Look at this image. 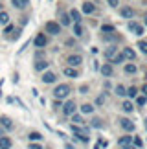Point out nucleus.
Masks as SVG:
<instances>
[{
  "label": "nucleus",
  "mask_w": 147,
  "mask_h": 149,
  "mask_svg": "<svg viewBox=\"0 0 147 149\" xmlns=\"http://www.w3.org/2000/svg\"><path fill=\"white\" fill-rule=\"evenodd\" d=\"M68 94H70V87L68 85H57L53 90V96L57 100H64V98H68Z\"/></svg>",
  "instance_id": "nucleus-1"
},
{
  "label": "nucleus",
  "mask_w": 147,
  "mask_h": 149,
  "mask_svg": "<svg viewBox=\"0 0 147 149\" xmlns=\"http://www.w3.org/2000/svg\"><path fill=\"white\" fill-rule=\"evenodd\" d=\"M46 31L52 33V35H59V33H61V24H59V22L50 20V22H46Z\"/></svg>",
  "instance_id": "nucleus-2"
},
{
  "label": "nucleus",
  "mask_w": 147,
  "mask_h": 149,
  "mask_svg": "<svg viewBox=\"0 0 147 149\" xmlns=\"http://www.w3.org/2000/svg\"><path fill=\"white\" fill-rule=\"evenodd\" d=\"M63 112L66 114V116H72V114L76 112V103H74L72 100H70V101H66L64 105H63Z\"/></svg>",
  "instance_id": "nucleus-3"
},
{
  "label": "nucleus",
  "mask_w": 147,
  "mask_h": 149,
  "mask_svg": "<svg viewBox=\"0 0 147 149\" xmlns=\"http://www.w3.org/2000/svg\"><path fill=\"white\" fill-rule=\"evenodd\" d=\"M81 63H83V57H81V55H77V54L68 57V65H70L72 68H74V66H79Z\"/></svg>",
  "instance_id": "nucleus-4"
},
{
  "label": "nucleus",
  "mask_w": 147,
  "mask_h": 149,
  "mask_svg": "<svg viewBox=\"0 0 147 149\" xmlns=\"http://www.w3.org/2000/svg\"><path fill=\"white\" fill-rule=\"evenodd\" d=\"M120 125H121L125 131H134V123H132L129 118H121V120H120Z\"/></svg>",
  "instance_id": "nucleus-5"
},
{
  "label": "nucleus",
  "mask_w": 147,
  "mask_h": 149,
  "mask_svg": "<svg viewBox=\"0 0 147 149\" xmlns=\"http://www.w3.org/2000/svg\"><path fill=\"white\" fill-rule=\"evenodd\" d=\"M120 15L123 17V19H132V8L123 6V8H120Z\"/></svg>",
  "instance_id": "nucleus-6"
},
{
  "label": "nucleus",
  "mask_w": 147,
  "mask_h": 149,
  "mask_svg": "<svg viewBox=\"0 0 147 149\" xmlns=\"http://www.w3.org/2000/svg\"><path fill=\"white\" fill-rule=\"evenodd\" d=\"M46 37H44V33H39V35L35 37V46L37 48H44V46H46Z\"/></svg>",
  "instance_id": "nucleus-7"
},
{
  "label": "nucleus",
  "mask_w": 147,
  "mask_h": 149,
  "mask_svg": "<svg viewBox=\"0 0 147 149\" xmlns=\"http://www.w3.org/2000/svg\"><path fill=\"white\" fill-rule=\"evenodd\" d=\"M0 123L4 125L6 129H13V122H11V118H8V116H0Z\"/></svg>",
  "instance_id": "nucleus-8"
},
{
  "label": "nucleus",
  "mask_w": 147,
  "mask_h": 149,
  "mask_svg": "<svg viewBox=\"0 0 147 149\" xmlns=\"http://www.w3.org/2000/svg\"><path fill=\"white\" fill-rule=\"evenodd\" d=\"M101 74H103L105 77H110V76H112V65H109V63H105V65L101 66Z\"/></svg>",
  "instance_id": "nucleus-9"
},
{
  "label": "nucleus",
  "mask_w": 147,
  "mask_h": 149,
  "mask_svg": "<svg viewBox=\"0 0 147 149\" xmlns=\"http://www.w3.org/2000/svg\"><path fill=\"white\" fill-rule=\"evenodd\" d=\"M0 149H11V140L8 136H0Z\"/></svg>",
  "instance_id": "nucleus-10"
},
{
  "label": "nucleus",
  "mask_w": 147,
  "mask_h": 149,
  "mask_svg": "<svg viewBox=\"0 0 147 149\" xmlns=\"http://www.w3.org/2000/svg\"><path fill=\"white\" fill-rule=\"evenodd\" d=\"M118 144H120L121 147H129V146L132 144V136H123V138L118 140Z\"/></svg>",
  "instance_id": "nucleus-11"
},
{
  "label": "nucleus",
  "mask_w": 147,
  "mask_h": 149,
  "mask_svg": "<svg viewBox=\"0 0 147 149\" xmlns=\"http://www.w3.org/2000/svg\"><path fill=\"white\" fill-rule=\"evenodd\" d=\"M55 79H57V77H55L53 72H44V76H42V81L44 83H53Z\"/></svg>",
  "instance_id": "nucleus-12"
},
{
  "label": "nucleus",
  "mask_w": 147,
  "mask_h": 149,
  "mask_svg": "<svg viewBox=\"0 0 147 149\" xmlns=\"http://www.w3.org/2000/svg\"><path fill=\"white\" fill-rule=\"evenodd\" d=\"M64 76H68V77H77L79 74H77V70H76V68H72V66H66V68H64Z\"/></svg>",
  "instance_id": "nucleus-13"
},
{
  "label": "nucleus",
  "mask_w": 147,
  "mask_h": 149,
  "mask_svg": "<svg viewBox=\"0 0 147 149\" xmlns=\"http://www.w3.org/2000/svg\"><path fill=\"white\" fill-rule=\"evenodd\" d=\"M11 2H13V6H15V8L22 9V8H26V6L30 4V0H11Z\"/></svg>",
  "instance_id": "nucleus-14"
},
{
  "label": "nucleus",
  "mask_w": 147,
  "mask_h": 149,
  "mask_svg": "<svg viewBox=\"0 0 147 149\" xmlns=\"http://www.w3.org/2000/svg\"><path fill=\"white\" fill-rule=\"evenodd\" d=\"M94 4L92 2H85L83 4V13H94Z\"/></svg>",
  "instance_id": "nucleus-15"
},
{
  "label": "nucleus",
  "mask_w": 147,
  "mask_h": 149,
  "mask_svg": "<svg viewBox=\"0 0 147 149\" xmlns=\"http://www.w3.org/2000/svg\"><path fill=\"white\" fill-rule=\"evenodd\" d=\"M46 68H48V63L46 61H37L35 63V70L37 72H42V70H46Z\"/></svg>",
  "instance_id": "nucleus-16"
},
{
  "label": "nucleus",
  "mask_w": 147,
  "mask_h": 149,
  "mask_svg": "<svg viewBox=\"0 0 147 149\" xmlns=\"http://www.w3.org/2000/svg\"><path fill=\"white\" fill-rule=\"evenodd\" d=\"M70 19H74V22H76V24H79V20H81V13H79L77 9H72V11H70Z\"/></svg>",
  "instance_id": "nucleus-17"
},
{
  "label": "nucleus",
  "mask_w": 147,
  "mask_h": 149,
  "mask_svg": "<svg viewBox=\"0 0 147 149\" xmlns=\"http://www.w3.org/2000/svg\"><path fill=\"white\" fill-rule=\"evenodd\" d=\"M123 57H127V59H134V57H136V54H134V50L125 48V50H123Z\"/></svg>",
  "instance_id": "nucleus-18"
},
{
  "label": "nucleus",
  "mask_w": 147,
  "mask_h": 149,
  "mask_svg": "<svg viewBox=\"0 0 147 149\" xmlns=\"http://www.w3.org/2000/svg\"><path fill=\"white\" fill-rule=\"evenodd\" d=\"M81 112L83 114H90V112H94V107L90 105V103H85V105L81 107Z\"/></svg>",
  "instance_id": "nucleus-19"
},
{
  "label": "nucleus",
  "mask_w": 147,
  "mask_h": 149,
  "mask_svg": "<svg viewBox=\"0 0 147 149\" xmlns=\"http://www.w3.org/2000/svg\"><path fill=\"white\" fill-rule=\"evenodd\" d=\"M116 50H118L116 46H109V48L105 50V55L109 57V59H112V57H114V54H116Z\"/></svg>",
  "instance_id": "nucleus-20"
},
{
  "label": "nucleus",
  "mask_w": 147,
  "mask_h": 149,
  "mask_svg": "<svg viewBox=\"0 0 147 149\" xmlns=\"http://www.w3.org/2000/svg\"><path fill=\"white\" fill-rule=\"evenodd\" d=\"M72 122L76 123V125H83V123H85V120L79 116V114H72Z\"/></svg>",
  "instance_id": "nucleus-21"
},
{
  "label": "nucleus",
  "mask_w": 147,
  "mask_h": 149,
  "mask_svg": "<svg viewBox=\"0 0 147 149\" xmlns=\"http://www.w3.org/2000/svg\"><path fill=\"white\" fill-rule=\"evenodd\" d=\"M31 142H39V140H42V134L41 133H30V136H28Z\"/></svg>",
  "instance_id": "nucleus-22"
},
{
  "label": "nucleus",
  "mask_w": 147,
  "mask_h": 149,
  "mask_svg": "<svg viewBox=\"0 0 147 149\" xmlns=\"http://www.w3.org/2000/svg\"><path fill=\"white\" fill-rule=\"evenodd\" d=\"M61 24H63V26H68L70 24V15L61 13Z\"/></svg>",
  "instance_id": "nucleus-23"
},
{
  "label": "nucleus",
  "mask_w": 147,
  "mask_h": 149,
  "mask_svg": "<svg viewBox=\"0 0 147 149\" xmlns=\"http://www.w3.org/2000/svg\"><path fill=\"white\" fill-rule=\"evenodd\" d=\"M101 31H103V33H112V31H114V26H112V24H103V26H101Z\"/></svg>",
  "instance_id": "nucleus-24"
},
{
  "label": "nucleus",
  "mask_w": 147,
  "mask_h": 149,
  "mask_svg": "<svg viewBox=\"0 0 147 149\" xmlns=\"http://www.w3.org/2000/svg\"><path fill=\"white\" fill-rule=\"evenodd\" d=\"M74 35H76V37H81V35H83V28H81V24H76V26H74Z\"/></svg>",
  "instance_id": "nucleus-25"
},
{
  "label": "nucleus",
  "mask_w": 147,
  "mask_h": 149,
  "mask_svg": "<svg viewBox=\"0 0 147 149\" xmlns=\"http://www.w3.org/2000/svg\"><path fill=\"white\" fill-rule=\"evenodd\" d=\"M123 111L125 112H132V101H123Z\"/></svg>",
  "instance_id": "nucleus-26"
},
{
  "label": "nucleus",
  "mask_w": 147,
  "mask_h": 149,
  "mask_svg": "<svg viewBox=\"0 0 147 149\" xmlns=\"http://www.w3.org/2000/svg\"><path fill=\"white\" fill-rule=\"evenodd\" d=\"M8 22H9V15L2 11V13H0V24H8Z\"/></svg>",
  "instance_id": "nucleus-27"
},
{
  "label": "nucleus",
  "mask_w": 147,
  "mask_h": 149,
  "mask_svg": "<svg viewBox=\"0 0 147 149\" xmlns=\"http://www.w3.org/2000/svg\"><path fill=\"white\" fill-rule=\"evenodd\" d=\"M125 94H129L131 98H134V96L138 94V88H136V87H131V88H127V90H125Z\"/></svg>",
  "instance_id": "nucleus-28"
},
{
  "label": "nucleus",
  "mask_w": 147,
  "mask_h": 149,
  "mask_svg": "<svg viewBox=\"0 0 147 149\" xmlns=\"http://www.w3.org/2000/svg\"><path fill=\"white\" fill-rule=\"evenodd\" d=\"M125 72L127 74H136V65H125Z\"/></svg>",
  "instance_id": "nucleus-29"
},
{
  "label": "nucleus",
  "mask_w": 147,
  "mask_h": 149,
  "mask_svg": "<svg viewBox=\"0 0 147 149\" xmlns=\"http://www.w3.org/2000/svg\"><path fill=\"white\" fill-rule=\"evenodd\" d=\"M138 48L144 52V54H147V41H138Z\"/></svg>",
  "instance_id": "nucleus-30"
},
{
  "label": "nucleus",
  "mask_w": 147,
  "mask_h": 149,
  "mask_svg": "<svg viewBox=\"0 0 147 149\" xmlns=\"http://www.w3.org/2000/svg\"><path fill=\"white\" fill-rule=\"evenodd\" d=\"M123 59H125V57H123V54H118V55H114V57H112V63H121Z\"/></svg>",
  "instance_id": "nucleus-31"
},
{
  "label": "nucleus",
  "mask_w": 147,
  "mask_h": 149,
  "mask_svg": "<svg viewBox=\"0 0 147 149\" xmlns=\"http://www.w3.org/2000/svg\"><path fill=\"white\" fill-rule=\"evenodd\" d=\"M116 94H118V96H125V87L118 85V87H116Z\"/></svg>",
  "instance_id": "nucleus-32"
},
{
  "label": "nucleus",
  "mask_w": 147,
  "mask_h": 149,
  "mask_svg": "<svg viewBox=\"0 0 147 149\" xmlns=\"http://www.w3.org/2000/svg\"><path fill=\"white\" fill-rule=\"evenodd\" d=\"M101 125H103V123H101V120H99V118H94V120H92V127H96V129H99Z\"/></svg>",
  "instance_id": "nucleus-33"
},
{
  "label": "nucleus",
  "mask_w": 147,
  "mask_h": 149,
  "mask_svg": "<svg viewBox=\"0 0 147 149\" xmlns=\"http://www.w3.org/2000/svg\"><path fill=\"white\" fill-rule=\"evenodd\" d=\"M107 2H109V6H112V8H118L120 0H107Z\"/></svg>",
  "instance_id": "nucleus-34"
},
{
  "label": "nucleus",
  "mask_w": 147,
  "mask_h": 149,
  "mask_svg": "<svg viewBox=\"0 0 147 149\" xmlns=\"http://www.w3.org/2000/svg\"><path fill=\"white\" fill-rule=\"evenodd\" d=\"M134 146H136V147H142V146H144V144H142V140H140L138 136H134Z\"/></svg>",
  "instance_id": "nucleus-35"
},
{
  "label": "nucleus",
  "mask_w": 147,
  "mask_h": 149,
  "mask_svg": "<svg viewBox=\"0 0 147 149\" xmlns=\"http://www.w3.org/2000/svg\"><path fill=\"white\" fill-rule=\"evenodd\" d=\"M96 103H98V105H103V103H105V96H99V98L96 100Z\"/></svg>",
  "instance_id": "nucleus-36"
},
{
  "label": "nucleus",
  "mask_w": 147,
  "mask_h": 149,
  "mask_svg": "<svg viewBox=\"0 0 147 149\" xmlns=\"http://www.w3.org/2000/svg\"><path fill=\"white\" fill-rule=\"evenodd\" d=\"M11 31H13V26H11V24H8V26H6V30H4V33H8V35H9Z\"/></svg>",
  "instance_id": "nucleus-37"
},
{
  "label": "nucleus",
  "mask_w": 147,
  "mask_h": 149,
  "mask_svg": "<svg viewBox=\"0 0 147 149\" xmlns=\"http://www.w3.org/2000/svg\"><path fill=\"white\" fill-rule=\"evenodd\" d=\"M145 101H147V98L142 96V98H138V105H145Z\"/></svg>",
  "instance_id": "nucleus-38"
},
{
  "label": "nucleus",
  "mask_w": 147,
  "mask_h": 149,
  "mask_svg": "<svg viewBox=\"0 0 147 149\" xmlns=\"http://www.w3.org/2000/svg\"><path fill=\"white\" fill-rule=\"evenodd\" d=\"M134 31H136V35H142V33H144V28L142 26H136V30H134Z\"/></svg>",
  "instance_id": "nucleus-39"
},
{
  "label": "nucleus",
  "mask_w": 147,
  "mask_h": 149,
  "mask_svg": "<svg viewBox=\"0 0 147 149\" xmlns=\"http://www.w3.org/2000/svg\"><path fill=\"white\" fill-rule=\"evenodd\" d=\"M30 149H42V147H41V144H33V142H31V144H30Z\"/></svg>",
  "instance_id": "nucleus-40"
},
{
  "label": "nucleus",
  "mask_w": 147,
  "mask_h": 149,
  "mask_svg": "<svg viewBox=\"0 0 147 149\" xmlns=\"http://www.w3.org/2000/svg\"><path fill=\"white\" fill-rule=\"evenodd\" d=\"M79 90H81V94H87V92H88V87H87V85H83Z\"/></svg>",
  "instance_id": "nucleus-41"
},
{
  "label": "nucleus",
  "mask_w": 147,
  "mask_h": 149,
  "mask_svg": "<svg viewBox=\"0 0 147 149\" xmlns=\"http://www.w3.org/2000/svg\"><path fill=\"white\" fill-rule=\"evenodd\" d=\"M136 26H138L136 22H129V30H136Z\"/></svg>",
  "instance_id": "nucleus-42"
},
{
  "label": "nucleus",
  "mask_w": 147,
  "mask_h": 149,
  "mask_svg": "<svg viewBox=\"0 0 147 149\" xmlns=\"http://www.w3.org/2000/svg\"><path fill=\"white\" fill-rule=\"evenodd\" d=\"M19 35H20V30H15V33H13V39H19Z\"/></svg>",
  "instance_id": "nucleus-43"
},
{
  "label": "nucleus",
  "mask_w": 147,
  "mask_h": 149,
  "mask_svg": "<svg viewBox=\"0 0 147 149\" xmlns=\"http://www.w3.org/2000/svg\"><path fill=\"white\" fill-rule=\"evenodd\" d=\"M142 92L145 94V98H147V83H145V85H144V87H142Z\"/></svg>",
  "instance_id": "nucleus-44"
},
{
  "label": "nucleus",
  "mask_w": 147,
  "mask_h": 149,
  "mask_svg": "<svg viewBox=\"0 0 147 149\" xmlns=\"http://www.w3.org/2000/svg\"><path fill=\"white\" fill-rule=\"evenodd\" d=\"M125 149H136V147H132V146H129V147H125Z\"/></svg>",
  "instance_id": "nucleus-45"
},
{
  "label": "nucleus",
  "mask_w": 147,
  "mask_h": 149,
  "mask_svg": "<svg viewBox=\"0 0 147 149\" xmlns=\"http://www.w3.org/2000/svg\"><path fill=\"white\" fill-rule=\"evenodd\" d=\"M145 26H147V17H145Z\"/></svg>",
  "instance_id": "nucleus-46"
},
{
  "label": "nucleus",
  "mask_w": 147,
  "mask_h": 149,
  "mask_svg": "<svg viewBox=\"0 0 147 149\" xmlns=\"http://www.w3.org/2000/svg\"><path fill=\"white\" fill-rule=\"evenodd\" d=\"M145 79H147V72H145Z\"/></svg>",
  "instance_id": "nucleus-47"
},
{
  "label": "nucleus",
  "mask_w": 147,
  "mask_h": 149,
  "mask_svg": "<svg viewBox=\"0 0 147 149\" xmlns=\"http://www.w3.org/2000/svg\"><path fill=\"white\" fill-rule=\"evenodd\" d=\"M0 8H2V4H0Z\"/></svg>",
  "instance_id": "nucleus-48"
}]
</instances>
